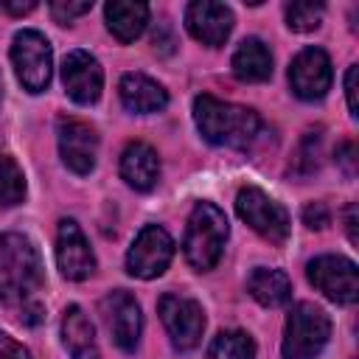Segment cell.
<instances>
[{"instance_id":"cell-1","label":"cell","mask_w":359,"mask_h":359,"mask_svg":"<svg viewBox=\"0 0 359 359\" xmlns=\"http://www.w3.org/2000/svg\"><path fill=\"white\" fill-rule=\"evenodd\" d=\"M45 266L36 244L17 230L0 233V306L22 325L45 320Z\"/></svg>"},{"instance_id":"cell-2","label":"cell","mask_w":359,"mask_h":359,"mask_svg":"<svg viewBox=\"0 0 359 359\" xmlns=\"http://www.w3.org/2000/svg\"><path fill=\"white\" fill-rule=\"evenodd\" d=\"M194 123L208 143L230 149H247L261 129V118L255 109L222 101L210 93L194 98Z\"/></svg>"},{"instance_id":"cell-3","label":"cell","mask_w":359,"mask_h":359,"mask_svg":"<svg viewBox=\"0 0 359 359\" xmlns=\"http://www.w3.org/2000/svg\"><path fill=\"white\" fill-rule=\"evenodd\" d=\"M230 236L227 216L219 205L213 202H196L188 224H185V238H182V255L196 272H208L219 264L224 244Z\"/></svg>"},{"instance_id":"cell-4","label":"cell","mask_w":359,"mask_h":359,"mask_svg":"<svg viewBox=\"0 0 359 359\" xmlns=\"http://www.w3.org/2000/svg\"><path fill=\"white\" fill-rule=\"evenodd\" d=\"M331 337V317L311 300L292 306L283 328L280 353L283 359H320Z\"/></svg>"},{"instance_id":"cell-5","label":"cell","mask_w":359,"mask_h":359,"mask_svg":"<svg viewBox=\"0 0 359 359\" xmlns=\"http://www.w3.org/2000/svg\"><path fill=\"white\" fill-rule=\"evenodd\" d=\"M11 65L17 73V81L31 95L48 90L53 76V48L48 36L36 28H22L11 39Z\"/></svg>"},{"instance_id":"cell-6","label":"cell","mask_w":359,"mask_h":359,"mask_svg":"<svg viewBox=\"0 0 359 359\" xmlns=\"http://www.w3.org/2000/svg\"><path fill=\"white\" fill-rule=\"evenodd\" d=\"M236 213L244 224H250L264 241L275 244V247H283L289 233H292V222H289V210L275 202L266 191L255 188V185H247L238 191L236 196Z\"/></svg>"},{"instance_id":"cell-7","label":"cell","mask_w":359,"mask_h":359,"mask_svg":"<svg viewBox=\"0 0 359 359\" xmlns=\"http://www.w3.org/2000/svg\"><path fill=\"white\" fill-rule=\"evenodd\" d=\"M157 311H160V320L165 325V334H168L174 351L188 353V351H194L202 342L205 311H202V306L194 297L168 292V294H163L157 300Z\"/></svg>"},{"instance_id":"cell-8","label":"cell","mask_w":359,"mask_h":359,"mask_svg":"<svg viewBox=\"0 0 359 359\" xmlns=\"http://www.w3.org/2000/svg\"><path fill=\"white\" fill-rule=\"evenodd\" d=\"M174 258V238L160 224H143L126 250V272L140 280L160 278Z\"/></svg>"},{"instance_id":"cell-9","label":"cell","mask_w":359,"mask_h":359,"mask_svg":"<svg viewBox=\"0 0 359 359\" xmlns=\"http://www.w3.org/2000/svg\"><path fill=\"white\" fill-rule=\"evenodd\" d=\"M309 283L339 306H353L359 297V272L356 264L345 255H317L306 266Z\"/></svg>"},{"instance_id":"cell-10","label":"cell","mask_w":359,"mask_h":359,"mask_svg":"<svg viewBox=\"0 0 359 359\" xmlns=\"http://www.w3.org/2000/svg\"><path fill=\"white\" fill-rule=\"evenodd\" d=\"M101 317L107 323L112 342L123 353H135L140 345V331H143V314H140V303L135 300V294H129L126 289L107 292L101 297Z\"/></svg>"},{"instance_id":"cell-11","label":"cell","mask_w":359,"mask_h":359,"mask_svg":"<svg viewBox=\"0 0 359 359\" xmlns=\"http://www.w3.org/2000/svg\"><path fill=\"white\" fill-rule=\"evenodd\" d=\"M56 143H59V157L62 163L84 177L95 168V154H98V132L81 121V118H70V115H62L56 121Z\"/></svg>"},{"instance_id":"cell-12","label":"cell","mask_w":359,"mask_h":359,"mask_svg":"<svg viewBox=\"0 0 359 359\" xmlns=\"http://www.w3.org/2000/svg\"><path fill=\"white\" fill-rule=\"evenodd\" d=\"M334 81L331 59L323 48H303L289 65V87L300 101H320Z\"/></svg>"},{"instance_id":"cell-13","label":"cell","mask_w":359,"mask_h":359,"mask_svg":"<svg viewBox=\"0 0 359 359\" xmlns=\"http://www.w3.org/2000/svg\"><path fill=\"white\" fill-rule=\"evenodd\" d=\"M56 264L67 280H87L95 272V252L76 219H62L56 227Z\"/></svg>"},{"instance_id":"cell-14","label":"cell","mask_w":359,"mask_h":359,"mask_svg":"<svg viewBox=\"0 0 359 359\" xmlns=\"http://www.w3.org/2000/svg\"><path fill=\"white\" fill-rule=\"evenodd\" d=\"M62 84H65V93L87 107V104H95L101 98V90H104V70L98 65V59L90 53V50H70L65 59H62Z\"/></svg>"},{"instance_id":"cell-15","label":"cell","mask_w":359,"mask_h":359,"mask_svg":"<svg viewBox=\"0 0 359 359\" xmlns=\"http://www.w3.org/2000/svg\"><path fill=\"white\" fill-rule=\"evenodd\" d=\"M233 11L224 3H213V0H194L185 8V28L188 34L208 45V48H222L233 31Z\"/></svg>"},{"instance_id":"cell-16","label":"cell","mask_w":359,"mask_h":359,"mask_svg":"<svg viewBox=\"0 0 359 359\" xmlns=\"http://www.w3.org/2000/svg\"><path fill=\"white\" fill-rule=\"evenodd\" d=\"M118 95H121V104L135 115H151L165 109L168 104L165 87L149 79L146 73H123L118 84Z\"/></svg>"},{"instance_id":"cell-17","label":"cell","mask_w":359,"mask_h":359,"mask_svg":"<svg viewBox=\"0 0 359 359\" xmlns=\"http://www.w3.org/2000/svg\"><path fill=\"white\" fill-rule=\"evenodd\" d=\"M121 177L135 191H151L157 185V180H160V157H157V151L143 140L126 143V149L121 151Z\"/></svg>"},{"instance_id":"cell-18","label":"cell","mask_w":359,"mask_h":359,"mask_svg":"<svg viewBox=\"0 0 359 359\" xmlns=\"http://www.w3.org/2000/svg\"><path fill=\"white\" fill-rule=\"evenodd\" d=\"M62 345L70 359H101L95 328L81 306H67L62 314Z\"/></svg>"},{"instance_id":"cell-19","label":"cell","mask_w":359,"mask_h":359,"mask_svg":"<svg viewBox=\"0 0 359 359\" xmlns=\"http://www.w3.org/2000/svg\"><path fill=\"white\" fill-rule=\"evenodd\" d=\"M247 292L255 303L264 309H280L292 300V280L283 269H269V266H255L247 278Z\"/></svg>"},{"instance_id":"cell-20","label":"cell","mask_w":359,"mask_h":359,"mask_svg":"<svg viewBox=\"0 0 359 359\" xmlns=\"http://www.w3.org/2000/svg\"><path fill=\"white\" fill-rule=\"evenodd\" d=\"M104 20L118 42H135L149 22V6L132 0H112L104 6Z\"/></svg>"},{"instance_id":"cell-21","label":"cell","mask_w":359,"mask_h":359,"mask_svg":"<svg viewBox=\"0 0 359 359\" xmlns=\"http://www.w3.org/2000/svg\"><path fill=\"white\" fill-rule=\"evenodd\" d=\"M230 67H233L238 81H252V84L255 81H266L272 76V53H269L264 39L247 36L236 48V53L230 59Z\"/></svg>"},{"instance_id":"cell-22","label":"cell","mask_w":359,"mask_h":359,"mask_svg":"<svg viewBox=\"0 0 359 359\" xmlns=\"http://www.w3.org/2000/svg\"><path fill=\"white\" fill-rule=\"evenodd\" d=\"M208 359H255V342L247 331H219L208 348Z\"/></svg>"},{"instance_id":"cell-23","label":"cell","mask_w":359,"mask_h":359,"mask_svg":"<svg viewBox=\"0 0 359 359\" xmlns=\"http://www.w3.org/2000/svg\"><path fill=\"white\" fill-rule=\"evenodd\" d=\"M25 199V174L14 157L0 154V208H14Z\"/></svg>"},{"instance_id":"cell-24","label":"cell","mask_w":359,"mask_h":359,"mask_svg":"<svg viewBox=\"0 0 359 359\" xmlns=\"http://www.w3.org/2000/svg\"><path fill=\"white\" fill-rule=\"evenodd\" d=\"M325 14L323 3H289L286 6V25L297 34H309L314 28H320Z\"/></svg>"},{"instance_id":"cell-25","label":"cell","mask_w":359,"mask_h":359,"mask_svg":"<svg viewBox=\"0 0 359 359\" xmlns=\"http://www.w3.org/2000/svg\"><path fill=\"white\" fill-rule=\"evenodd\" d=\"M320 143H323L320 129L317 132H306V137L300 140L297 157H294V171L297 174H311L320 165Z\"/></svg>"},{"instance_id":"cell-26","label":"cell","mask_w":359,"mask_h":359,"mask_svg":"<svg viewBox=\"0 0 359 359\" xmlns=\"http://www.w3.org/2000/svg\"><path fill=\"white\" fill-rule=\"evenodd\" d=\"M48 8H50V14H53L56 22L67 25V22H73L76 17L87 14V11L93 8V0H53Z\"/></svg>"},{"instance_id":"cell-27","label":"cell","mask_w":359,"mask_h":359,"mask_svg":"<svg viewBox=\"0 0 359 359\" xmlns=\"http://www.w3.org/2000/svg\"><path fill=\"white\" fill-rule=\"evenodd\" d=\"M328 222H331V213H328L325 202H309V205L303 208V224H306V227L323 230V227H328Z\"/></svg>"},{"instance_id":"cell-28","label":"cell","mask_w":359,"mask_h":359,"mask_svg":"<svg viewBox=\"0 0 359 359\" xmlns=\"http://www.w3.org/2000/svg\"><path fill=\"white\" fill-rule=\"evenodd\" d=\"M0 359H31V353L25 345H20L11 334L0 328Z\"/></svg>"},{"instance_id":"cell-29","label":"cell","mask_w":359,"mask_h":359,"mask_svg":"<svg viewBox=\"0 0 359 359\" xmlns=\"http://www.w3.org/2000/svg\"><path fill=\"white\" fill-rule=\"evenodd\" d=\"M356 76H359V65H351L345 73V98H348V109L356 118L359 115V98H356Z\"/></svg>"},{"instance_id":"cell-30","label":"cell","mask_w":359,"mask_h":359,"mask_svg":"<svg viewBox=\"0 0 359 359\" xmlns=\"http://www.w3.org/2000/svg\"><path fill=\"white\" fill-rule=\"evenodd\" d=\"M345 230H348V241L356 244L359 236H356V205H353V202L345 208Z\"/></svg>"},{"instance_id":"cell-31","label":"cell","mask_w":359,"mask_h":359,"mask_svg":"<svg viewBox=\"0 0 359 359\" xmlns=\"http://www.w3.org/2000/svg\"><path fill=\"white\" fill-rule=\"evenodd\" d=\"M337 160L348 165V174H353V143H342L337 149Z\"/></svg>"},{"instance_id":"cell-32","label":"cell","mask_w":359,"mask_h":359,"mask_svg":"<svg viewBox=\"0 0 359 359\" xmlns=\"http://www.w3.org/2000/svg\"><path fill=\"white\" fill-rule=\"evenodd\" d=\"M34 8H36V3H34V0H28V3H3V11L14 14V17L28 14V11H34Z\"/></svg>"},{"instance_id":"cell-33","label":"cell","mask_w":359,"mask_h":359,"mask_svg":"<svg viewBox=\"0 0 359 359\" xmlns=\"http://www.w3.org/2000/svg\"><path fill=\"white\" fill-rule=\"evenodd\" d=\"M0 104H3V76H0Z\"/></svg>"}]
</instances>
